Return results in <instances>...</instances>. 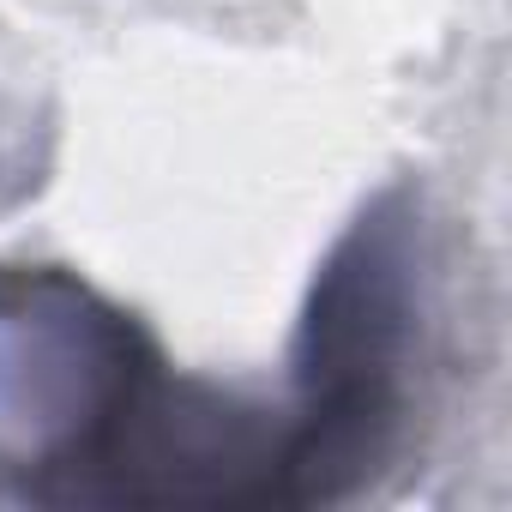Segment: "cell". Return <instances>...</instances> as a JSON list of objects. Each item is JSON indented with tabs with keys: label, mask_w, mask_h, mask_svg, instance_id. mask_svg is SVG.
I'll list each match as a JSON object with an SVG mask.
<instances>
[{
	"label": "cell",
	"mask_w": 512,
	"mask_h": 512,
	"mask_svg": "<svg viewBox=\"0 0 512 512\" xmlns=\"http://www.w3.org/2000/svg\"><path fill=\"white\" fill-rule=\"evenodd\" d=\"M0 494L103 512H302L290 398L169 368L67 266H0Z\"/></svg>",
	"instance_id": "cell-1"
},
{
	"label": "cell",
	"mask_w": 512,
	"mask_h": 512,
	"mask_svg": "<svg viewBox=\"0 0 512 512\" xmlns=\"http://www.w3.org/2000/svg\"><path fill=\"white\" fill-rule=\"evenodd\" d=\"M428 296L422 193L392 181L332 241L296 320L290 416L302 506L362 494L404 452L428 362Z\"/></svg>",
	"instance_id": "cell-2"
}]
</instances>
